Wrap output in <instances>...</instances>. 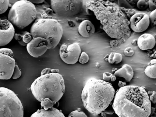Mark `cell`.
<instances>
[{
    "label": "cell",
    "mask_w": 156,
    "mask_h": 117,
    "mask_svg": "<svg viewBox=\"0 0 156 117\" xmlns=\"http://www.w3.org/2000/svg\"><path fill=\"white\" fill-rule=\"evenodd\" d=\"M112 104L119 117H149L151 109L148 95L143 87L126 85L117 91Z\"/></svg>",
    "instance_id": "obj_1"
},
{
    "label": "cell",
    "mask_w": 156,
    "mask_h": 117,
    "mask_svg": "<svg viewBox=\"0 0 156 117\" xmlns=\"http://www.w3.org/2000/svg\"><path fill=\"white\" fill-rule=\"evenodd\" d=\"M115 94V90L110 83L92 78L86 83L81 98L85 108L91 114L97 115L107 108Z\"/></svg>",
    "instance_id": "obj_2"
},
{
    "label": "cell",
    "mask_w": 156,
    "mask_h": 117,
    "mask_svg": "<svg viewBox=\"0 0 156 117\" xmlns=\"http://www.w3.org/2000/svg\"><path fill=\"white\" fill-rule=\"evenodd\" d=\"M32 93L38 101L48 98L55 104L65 92V84L62 76L57 69L46 68L30 86Z\"/></svg>",
    "instance_id": "obj_3"
},
{
    "label": "cell",
    "mask_w": 156,
    "mask_h": 117,
    "mask_svg": "<svg viewBox=\"0 0 156 117\" xmlns=\"http://www.w3.org/2000/svg\"><path fill=\"white\" fill-rule=\"evenodd\" d=\"M63 28L56 20L41 18L36 20L32 25L30 33L32 38L41 37L49 44L48 49H54L58 44L62 37Z\"/></svg>",
    "instance_id": "obj_4"
},
{
    "label": "cell",
    "mask_w": 156,
    "mask_h": 117,
    "mask_svg": "<svg viewBox=\"0 0 156 117\" xmlns=\"http://www.w3.org/2000/svg\"><path fill=\"white\" fill-rule=\"evenodd\" d=\"M37 11L34 4L29 0L17 1L11 7L8 20L22 30L31 24L36 19Z\"/></svg>",
    "instance_id": "obj_5"
},
{
    "label": "cell",
    "mask_w": 156,
    "mask_h": 117,
    "mask_svg": "<svg viewBox=\"0 0 156 117\" xmlns=\"http://www.w3.org/2000/svg\"><path fill=\"white\" fill-rule=\"evenodd\" d=\"M22 103L15 93L0 87V117H23Z\"/></svg>",
    "instance_id": "obj_6"
},
{
    "label": "cell",
    "mask_w": 156,
    "mask_h": 117,
    "mask_svg": "<svg viewBox=\"0 0 156 117\" xmlns=\"http://www.w3.org/2000/svg\"><path fill=\"white\" fill-rule=\"evenodd\" d=\"M81 0L51 1V8L58 16L69 17L79 13L82 6Z\"/></svg>",
    "instance_id": "obj_7"
},
{
    "label": "cell",
    "mask_w": 156,
    "mask_h": 117,
    "mask_svg": "<svg viewBox=\"0 0 156 117\" xmlns=\"http://www.w3.org/2000/svg\"><path fill=\"white\" fill-rule=\"evenodd\" d=\"M16 65L13 53L7 48H0V79L8 80L12 76Z\"/></svg>",
    "instance_id": "obj_8"
},
{
    "label": "cell",
    "mask_w": 156,
    "mask_h": 117,
    "mask_svg": "<svg viewBox=\"0 0 156 117\" xmlns=\"http://www.w3.org/2000/svg\"><path fill=\"white\" fill-rule=\"evenodd\" d=\"M81 53L79 44L77 43L62 44L60 47L59 54L61 60L69 65L76 63Z\"/></svg>",
    "instance_id": "obj_9"
},
{
    "label": "cell",
    "mask_w": 156,
    "mask_h": 117,
    "mask_svg": "<svg viewBox=\"0 0 156 117\" xmlns=\"http://www.w3.org/2000/svg\"><path fill=\"white\" fill-rule=\"evenodd\" d=\"M47 41L41 37L33 38L26 45L27 51L32 56L37 58L43 55L48 49Z\"/></svg>",
    "instance_id": "obj_10"
},
{
    "label": "cell",
    "mask_w": 156,
    "mask_h": 117,
    "mask_svg": "<svg viewBox=\"0 0 156 117\" xmlns=\"http://www.w3.org/2000/svg\"><path fill=\"white\" fill-rule=\"evenodd\" d=\"M130 26L134 32L140 33L146 30L148 27L150 20L149 15L143 12L136 13L129 20Z\"/></svg>",
    "instance_id": "obj_11"
},
{
    "label": "cell",
    "mask_w": 156,
    "mask_h": 117,
    "mask_svg": "<svg viewBox=\"0 0 156 117\" xmlns=\"http://www.w3.org/2000/svg\"><path fill=\"white\" fill-rule=\"evenodd\" d=\"M15 31L13 25L8 20H2L0 26V47L5 46L11 41Z\"/></svg>",
    "instance_id": "obj_12"
},
{
    "label": "cell",
    "mask_w": 156,
    "mask_h": 117,
    "mask_svg": "<svg viewBox=\"0 0 156 117\" xmlns=\"http://www.w3.org/2000/svg\"><path fill=\"white\" fill-rule=\"evenodd\" d=\"M156 44L154 37L149 33H144L141 35L137 40V44L139 48L144 51L153 49Z\"/></svg>",
    "instance_id": "obj_13"
},
{
    "label": "cell",
    "mask_w": 156,
    "mask_h": 117,
    "mask_svg": "<svg viewBox=\"0 0 156 117\" xmlns=\"http://www.w3.org/2000/svg\"><path fill=\"white\" fill-rule=\"evenodd\" d=\"M78 32L81 36L89 37L95 32V27L93 23L88 20L83 21L78 27Z\"/></svg>",
    "instance_id": "obj_14"
},
{
    "label": "cell",
    "mask_w": 156,
    "mask_h": 117,
    "mask_svg": "<svg viewBox=\"0 0 156 117\" xmlns=\"http://www.w3.org/2000/svg\"><path fill=\"white\" fill-rule=\"evenodd\" d=\"M30 117H65L61 110L52 107L47 110L44 108L38 109Z\"/></svg>",
    "instance_id": "obj_15"
},
{
    "label": "cell",
    "mask_w": 156,
    "mask_h": 117,
    "mask_svg": "<svg viewBox=\"0 0 156 117\" xmlns=\"http://www.w3.org/2000/svg\"><path fill=\"white\" fill-rule=\"evenodd\" d=\"M116 76L122 77L127 82L130 81L132 79L134 72L132 67L127 64L123 65L121 68L116 70L113 74Z\"/></svg>",
    "instance_id": "obj_16"
},
{
    "label": "cell",
    "mask_w": 156,
    "mask_h": 117,
    "mask_svg": "<svg viewBox=\"0 0 156 117\" xmlns=\"http://www.w3.org/2000/svg\"><path fill=\"white\" fill-rule=\"evenodd\" d=\"M156 60L153 59L151 60L146 68L144 73L148 77L152 79L156 78Z\"/></svg>",
    "instance_id": "obj_17"
},
{
    "label": "cell",
    "mask_w": 156,
    "mask_h": 117,
    "mask_svg": "<svg viewBox=\"0 0 156 117\" xmlns=\"http://www.w3.org/2000/svg\"><path fill=\"white\" fill-rule=\"evenodd\" d=\"M107 58L109 63L118 64L122 61V56L120 53L112 52L108 55Z\"/></svg>",
    "instance_id": "obj_18"
},
{
    "label": "cell",
    "mask_w": 156,
    "mask_h": 117,
    "mask_svg": "<svg viewBox=\"0 0 156 117\" xmlns=\"http://www.w3.org/2000/svg\"><path fill=\"white\" fill-rule=\"evenodd\" d=\"M41 102V106L46 110L53 107L54 105L53 102L48 98H46L42 100Z\"/></svg>",
    "instance_id": "obj_19"
},
{
    "label": "cell",
    "mask_w": 156,
    "mask_h": 117,
    "mask_svg": "<svg viewBox=\"0 0 156 117\" xmlns=\"http://www.w3.org/2000/svg\"><path fill=\"white\" fill-rule=\"evenodd\" d=\"M9 6V0H0V14L5 12Z\"/></svg>",
    "instance_id": "obj_20"
},
{
    "label": "cell",
    "mask_w": 156,
    "mask_h": 117,
    "mask_svg": "<svg viewBox=\"0 0 156 117\" xmlns=\"http://www.w3.org/2000/svg\"><path fill=\"white\" fill-rule=\"evenodd\" d=\"M68 117H88L83 112L79 110H76L71 112Z\"/></svg>",
    "instance_id": "obj_21"
},
{
    "label": "cell",
    "mask_w": 156,
    "mask_h": 117,
    "mask_svg": "<svg viewBox=\"0 0 156 117\" xmlns=\"http://www.w3.org/2000/svg\"><path fill=\"white\" fill-rule=\"evenodd\" d=\"M89 60V56L85 52H82L79 57V61L81 64H84L88 62Z\"/></svg>",
    "instance_id": "obj_22"
},
{
    "label": "cell",
    "mask_w": 156,
    "mask_h": 117,
    "mask_svg": "<svg viewBox=\"0 0 156 117\" xmlns=\"http://www.w3.org/2000/svg\"><path fill=\"white\" fill-rule=\"evenodd\" d=\"M136 5L139 9L144 10L148 7V2L145 0H140L137 2Z\"/></svg>",
    "instance_id": "obj_23"
},
{
    "label": "cell",
    "mask_w": 156,
    "mask_h": 117,
    "mask_svg": "<svg viewBox=\"0 0 156 117\" xmlns=\"http://www.w3.org/2000/svg\"><path fill=\"white\" fill-rule=\"evenodd\" d=\"M22 73L18 66L16 64L12 76L13 79H16L20 78Z\"/></svg>",
    "instance_id": "obj_24"
},
{
    "label": "cell",
    "mask_w": 156,
    "mask_h": 117,
    "mask_svg": "<svg viewBox=\"0 0 156 117\" xmlns=\"http://www.w3.org/2000/svg\"><path fill=\"white\" fill-rule=\"evenodd\" d=\"M150 101L154 104L156 102V93L155 91H149L147 92Z\"/></svg>",
    "instance_id": "obj_25"
},
{
    "label": "cell",
    "mask_w": 156,
    "mask_h": 117,
    "mask_svg": "<svg viewBox=\"0 0 156 117\" xmlns=\"http://www.w3.org/2000/svg\"><path fill=\"white\" fill-rule=\"evenodd\" d=\"M32 38L31 34L28 32L23 36L22 40L25 43L27 44L31 41Z\"/></svg>",
    "instance_id": "obj_26"
},
{
    "label": "cell",
    "mask_w": 156,
    "mask_h": 117,
    "mask_svg": "<svg viewBox=\"0 0 156 117\" xmlns=\"http://www.w3.org/2000/svg\"><path fill=\"white\" fill-rule=\"evenodd\" d=\"M135 52L132 48L130 47L126 48L124 51V53L125 55L128 57L132 56Z\"/></svg>",
    "instance_id": "obj_27"
},
{
    "label": "cell",
    "mask_w": 156,
    "mask_h": 117,
    "mask_svg": "<svg viewBox=\"0 0 156 117\" xmlns=\"http://www.w3.org/2000/svg\"><path fill=\"white\" fill-rule=\"evenodd\" d=\"M27 32V31H23L20 34H15L14 37L16 40L18 41L22 39L23 36Z\"/></svg>",
    "instance_id": "obj_28"
},
{
    "label": "cell",
    "mask_w": 156,
    "mask_h": 117,
    "mask_svg": "<svg viewBox=\"0 0 156 117\" xmlns=\"http://www.w3.org/2000/svg\"><path fill=\"white\" fill-rule=\"evenodd\" d=\"M148 2V6L150 10L152 11L156 9V0H150Z\"/></svg>",
    "instance_id": "obj_29"
},
{
    "label": "cell",
    "mask_w": 156,
    "mask_h": 117,
    "mask_svg": "<svg viewBox=\"0 0 156 117\" xmlns=\"http://www.w3.org/2000/svg\"><path fill=\"white\" fill-rule=\"evenodd\" d=\"M113 75L112 73L108 72H104L102 74L103 79L105 81H108L110 80Z\"/></svg>",
    "instance_id": "obj_30"
},
{
    "label": "cell",
    "mask_w": 156,
    "mask_h": 117,
    "mask_svg": "<svg viewBox=\"0 0 156 117\" xmlns=\"http://www.w3.org/2000/svg\"><path fill=\"white\" fill-rule=\"evenodd\" d=\"M149 16L150 20L154 23L156 22V9L152 11L150 13Z\"/></svg>",
    "instance_id": "obj_31"
},
{
    "label": "cell",
    "mask_w": 156,
    "mask_h": 117,
    "mask_svg": "<svg viewBox=\"0 0 156 117\" xmlns=\"http://www.w3.org/2000/svg\"><path fill=\"white\" fill-rule=\"evenodd\" d=\"M118 86L119 87L121 88L123 87L126 85V83L125 82H122L119 80L118 83Z\"/></svg>",
    "instance_id": "obj_32"
},
{
    "label": "cell",
    "mask_w": 156,
    "mask_h": 117,
    "mask_svg": "<svg viewBox=\"0 0 156 117\" xmlns=\"http://www.w3.org/2000/svg\"><path fill=\"white\" fill-rule=\"evenodd\" d=\"M30 2L33 4H40L44 2V0H29Z\"/></svg>",
    "instance_id": "obj_33"
},
{
    "label": "cell",
    "mask_w": 156,
    "mask_h": 117,
    "mask_svg": "<svg viewBox=\"0 0 156 117\" xmlns=\"http://www.w3.org/2000/svg\"><path fill=\"white\" fill-rule=\"evenodd\" d=\"M18 41L19 44L22 46H25L27 45V44H26L23 41L22 39Z\"/></svg>",
    "instance_id": "obj_34"
},
{
    "label": "cell",
    "mask_w": 156,
    "mask_h": 117,
    "mask_svg": "<svg viewBox=\"0 0 156 117\" xmlns=\"http://www.w3.org/2000/svg\"><path fill=\"white\" fill-rule=\"evenodd\" d=\"M116 80V77L115 76L113 75L111 77L110 80L111 81L114 82Z\"/></svg>",
    "instance_id": "obj_35"
},
{
    "label": "cell",
    "mask_w": 156,
    "mask_h": 117,
    "mask_svg": "<svg viewBox=\"0 0 156 117\" xmlns=\"http://www.w3.org/2000/svg\"><path fill=\"white\" fill-rule=\"evenodd\" d=\"M135 40H134L133 41H132V44L133 45H135V44H137V40L136 41H135Z\"/></svg>",
    "instance_id": "obj_36"
},
{
    "label": "cell",
    "mask_w": 156,
    "mask_h": 117,
    "mask_svg": "<svg viewBox=\"0 0 156 117\" xmlns=\"http://www.w3.org/2000/svg\"><path fill=\"white\" fill-rule=\"evenodd\" d=\"M2 23V20H1V18H0V26L1 25Z\"/></svg>",
    "instance_id": "obj_37"
}]
</instances>
